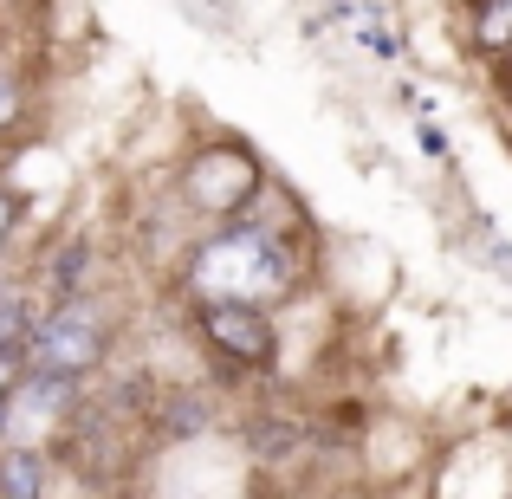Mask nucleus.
<instances>
[{
    "instance_id": "nucleus-1",
    "label": "nucleus",
    "mask_w": 512,
    "mask_h": 499,
    "mask_svg": "<svg viewBox=\"0 0 512 499\" xmlns=\"http://www.w3.org/2000/svg\"><path fill=\"white\" fill-rule=\"evenodd\" d=\"M195 286L208 299H247L253 305V299L286 286V260H279V247L266 234H227L195 260Z\"/></svg>"
},
{
    "instance_id": "nucleus-2",
    "label": "nucleus",
    "mask_w": 512,
    "mask_h": 499,
    "mask_svg": "<svg viewBox=\"0 0 512 499\" xmlns=\"http://www.w3.org/2000/svg\"><path fill=\"white\" fill-rule=\"evenodd\" d=\"M26 370L46 376H85L91 363L104 357V325L91 318V305H59L33 337H26Z\"/></svg>"
},
{
    "instance_id": "nucleus-3",
    "label": "nucleus",
    "mask_w": 512,
    "mask_h": 499,
    "mask_svg": "<svg viewBox=\"0 0 512 499\" xmlns=\"http://www.w3.org/2000/svg\"><path fill=\"white\" fill-rule=\"evenodd\" d=\"M201 331H208L227 357H240V363H266L273 357V325H266V312H253L247 299H208Z\"/></svg>"
},
{
    "instance_id": "nucleus-4",
    "label": "nucleus",
    "mask_w": 512,
    "mask_h": 499,
    "mask_svg": "<svg viewBox=\"0 0 512 499\" xmlns=\"http://www.w3.org/2000/svg\"><path fill=\"white\" fill-rule=\"evenodd\" d=\"M46 487V461H39L33 448H7L0 454V493L7 499H33Z\"/></svg>"
},
{
    "instance_id": "nucleus-5",
    "label": "nucleus",
    "mask_w": 512,
    "mask_h": 499,
    "mask_svg": "<svg viewBox=\"0 0 512 499\" xmlns=\"http://www.w3.org/2000/svg\"><path fill=\"white\" fill-rule=\"evenodd\" d=\"M20 337H26V305H20V292L0 286V344H20Z\"/></svg>"
},
{
    "instance_id": "nucleus-6",
    "label": "nucleus",
    "mask_w": 512,
    "mask_h": 499,
    "mask_svg": "<svg viewBox=\"0 0 512 499\" xmlns=\"http://www.w3.org/2000/svg\"><path fill=\"white\" fill-rule=\"evenodd\" d=\"M26 376V350L20 344H0V402L13 396V383Z\"/></svg>"
},
{
    "instance_id": "nucleus-7",
    "label": "nucleus",
    "mask_w": 512,
    "mask_h": 499,
    "mask_svg": "<svg viewBox=\"0 0 512 499\" xmlns=\"http://www.w3.org/2000/svg\"><path fill=\"white\" fill-rule=\"evenodd\" d=\"M480 39H487V46H500V39H512V0H500V7H493L487 20H480Z\"/></svg>"
},
{
    "instance_id": "nucleus-8",
    "label": "nucleus",
    "mask_w": 512,
    "mask_h": 499,
    "mask_svg": "<svg viewBox=\"0 0 512 499\" xmlns=\"http://www.w3.org/2000/svg\"><path fill=\"white\" fill-rule=\"evenodd\" d=\"M7 234H13V201L0 195V247H7Z\"/></svg>"
}]
</instances>
